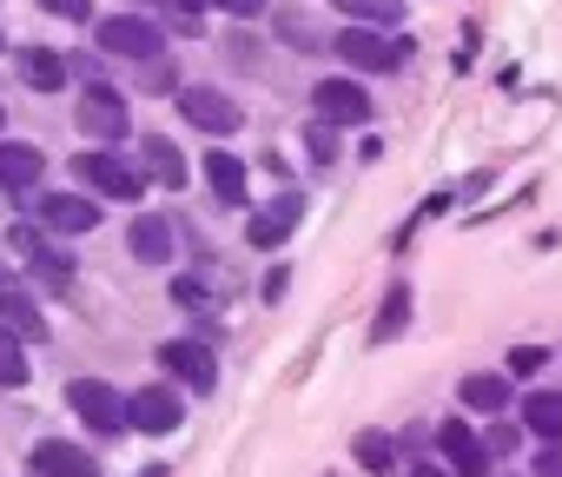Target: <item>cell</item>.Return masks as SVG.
Wrapping results in <instances>:
<instances>
[{
	"instance_id": "cell-38",
	"label": "cell",
	"mask_w": 562,
	"mask_h": 477,
	"mask_svg": "<svg viewBox=\"0 0 562 477\" xmlns=\"http://www.w3.org/2000/svg\"><path fill=\"white\" fill-rule=\"evenodd\" d=\"M139 477H166V470H139Z\"/></svg>"
},
{
	"instance_id": "cell-18",
	"label": "cell",
	"mask_w": 562,
	"mask_h": 477,
	"mask_svg": "<svg viewBox=\"0 0 562 477\" xmlns=\"http://www.w3.org/2000/svg\"><path fill=\"white\" fill-rule=\"evenodd\" d=\"M67 74H74L67 54H54V47H27V54H21V80H27L34 93H60Z\"/></svg>"
},
{
	"instance_id": "cell-32",
	"label": "cell",
	"mask_w": 562,
	"mask_h": 477,
	"mask_svg": "<svg viewBox=\"0 0 562 477\" xmlns=\"http://www.w3.org/2000/svg\"><path fill=\"white\" fill-rule=\"evenodd\" d=\"M41 8H47V14H60V21H87L93 0H41Z\"/></svg>"
},
{
	"instance_id": "cell-6",
	"label": "cell",
	"mask_w": 562,
	"mask_h": 477,
	"mask_svg": "<svg viewBox=\"0 0 562 477\" xmlns=\"http://www.w3.org/2000/svg\"><path fill=\"white\" fill-rule=\"evenodd\" d=\"M80 133H87V140H100V146L126 140V133H133V113H126V100H120L113 87H100V80H93V87L80 93Z\"/></svg>"
},
{
	"instance_id": "cell-36",
	"label": "cell",
	"mask_w": 562,
	"mask_h": 477,
	"mask_svg": "<svg viewBox=\"0 0 562 477\" xmlns=\"http://www.w3.org/2000/svg\"><path fill=\"white\" fill-rule=\"evenodd\" d=\"M411 477H450L443 464H411Z\"/></svg>"
},
{
	"instance_id": "cell-26",
	"label": "cell",
	"mask_w": 562,
	"mask_h": 477,
	"mask_svg": "<svg viewBox=\"0 0 562 477\" xmlns=\"http://www.w3.org/2000/svg\"><path fill=\"white\" fill-rule=\"evenodd\" d=\"M0 385H27V352H21V339L14 332H0Z\"/></svg>"
},
{
	"instance_id": "cell-16",
	"label": "cell",
	"mask_w": 562,
	"mask_h": 477,
	"mask_svg": "<svg viewBox=\"0 0 562 477\" xmlns=\"http://www.w3.org/2000/svg\"><path fill=\"white\" fill-rule=\"evenodd\" d=\"M205 186H212V199L218 206H245V192H251V173H245V159L238 153H205Z\"/></svg>"
},
{
	"instance_id": "cell-11",
	"label": "cell",
	"mask_w": 562,
	"mask_h": 477,
	"mask_svg": "<svg viewBox=\"0 0 562 477\" xmlns=\"http://www.w3.org/2000/svg\"><path fill=\"white\" fill-rule=\"evenodd\" d=\"M67 398H74V411H80L93 431H126V398H120L113 385H100V378H74Z\"/></svg>"
},
{
	"instance_id": "cell-29",
	"label": "cell",
	"mask_w": 562,
	"mask_h": 477,
	"mask_svg": "<svg viewBox=\"0 0 562 477\" xmlns=\"http://www.w3.org/2000/svg\"><path fill=\"white\" fill-rule=\"evenodd\" d=\"M172 299H179V306H199V312H212V292H205L199 279H179V286H172Z\"/></svg>"
},
{
	"instance_id": "cell-15",
	"label": "cell",
	"mask_w": 562,
	"mask_h": 477,
	"mask_svg": "<svg viewBox=\"0 0 562 477\" xmlns=\"http://www.w3.org/2000/svg\"><path fill=\"white\" fill-rule=\"evenodd\" d=\"M41 173H47V153H41V146H27V140H0V186H8V192H34Z\"/></svg>"
},
{
	"instance_id": "cell-22",
	"label": "cell",
	"mask_w": 562,
	"mask_h": 477,
	"mask_svg": "<svg viewBox=\"0 0 562 477\" xmlns=\"http://www.w3.org/2000/svg\"><path fill=\"white\" fill-rule=\"evenodd\" d=\"M457 398H463L470 411H503V404H509V378H503V371H470Z\"/></svg>"
},
{
	"instance_id": "cell-25",
	"label": "cell",
	"mask_w": 562,
	"mask_h": 477,
	"mask_svg": "<svg viewBox=\"0 0 562 477\" xmlns=\"http://www.w3.org/2000/svg\"><path fill=\"white\" fill-rule=\"evenodd\" d=\"M351 451H358V464H364V470H391V464H397V444H391L384 431H364Z\"/></svg>"
},
{
	"instance_id": "cell-7",
	"label": "cell",
	"mask_w": 562,
	"mask_h": 477,
	"mask_svg": "<svg viewBox=\"0 0 562 477\" xmlns=\"http://www.w3.org/2000/svg\"><path fill=\"white\" fill-rule=\"evenodd\" d=\"M179 418H186V404H179V391H166V385H139V391L126 398V431L166 437V431H179Z\"/></svg>"
},
{
	"instance_id": "cell-40",
	"label": "cell",
	"mask_w": 562,
	"mask_h": 477,
	"mask_svg": "<svg viewBox=\"0 0 562 477\" xmlns=\"http://www.w3.org/2000/svg\"><path fill=\"white\" fill-rule=\"evenodd\" d=\"M139 8H146V0H139Z\"/></svg>"
},
{
	"instance_id": "cell-17",
	"label": "cell",
	"mask_w": 562,
	"mask_h": 477,
	"mask_svg": "<svg viewBox=\"0 0 562 477\" xmlns=\"http://www.w3.org/2000/svg\"><path fill=\"white\" fill-rule=\"evenodd\" d=\"M126 246H133L139 266H166L172 259V225H166V212H139L133 232H126Z\"/></svg>"
},
{
	"instance_id": "cell-4",
	"label": "cell",
	"mask_w": 562,
	"mask_h": 477,
	"mask_svg": "<svg viewBox=\"0 0 562 477\" xmlns=\"http://www.w3.org/2000/svg\"><path fill=\"white\" fill-rule=\"evenodd\" d=\"M8 246H14V253L47 279V286H67V279H74V253H60V246H54V232H47L41 219H21V225L8 232Z\"/></svg>"
},
{
	"instance_id": "cell-19",
	"label": "cell",
	"mask_w": 562,
	"mask_h": 477,
	"mask_svg": "<svg viewBox=\"0 0 562 477\" xmlns=\"http://www.w3.org/2000/svg\"><path fill=\"white\" fill-rule=\"evenodd\" d=\"M139 159H146V179H159V186H186V153H179L172 140L146 133V140H139Z\"/></svg>"
},
{
	"instance_id": "cell-35",
	"label": "cell",
	"mask_w": 562,
	"mask_h": 477,
	"mask_svg": "<svg viewBox=\"0 0 562 477\" xmlns=\"http://www.w3.org/2000/svg\"><path fill=\"white\" fill-rule=\"evenodd\" d=\"M212 8V0H179V14H186V27H199V14Z\"/></svg>"
},
{
	"instance_id": "cell-9",
	"label": "cell",
	"mask_w": 562,
	"mask_h": 477,
	"mask_svg": "<svg viewBox=\"0 0 562 477\" xmlns=\"http://www.w3.org/2000/svg\"><path fill=\"white\" fill-rule=\"evenodd\" d=\"M159 365H166L179 385H192L199 398L218 385V358H212V345H199V339H166V345H159Z\"/></svg>"
},
{
	"instance_id": "cell-14",
	"label": "cell",
	"mask_w": 562,
	"mask_h": 477,
	"mask_svg": "<svg viewBox=\"0 0 562 477\" xmlns=\"http://www.w3.org/2000/svg\"><path fill=\"white\" fill-rule=\"evenodd\" d=\"M437 444H443V464H450L457 477H490V444H483L470 424H443Z\"/></svg>"
},
{
	"instance_id": "cell-31",
	"label": "cell",
	"mask_w": 562,
	"mask_h": 477,
	"mask_svg": "<svg viewBox=\"0 0 562 477\" xmlns=\"http://www.w3.org/2000/svg\"><path fill=\"white\" fill-rule=\"evenodd\" d=\"M212 8H225V14H238V21H258L271 0H212Z\"/></svg>"
},
{
	"instance_id": "cell-21",
	"label": "cell",
	"mask_w": 562,
	"mask_h": 477,
	"mask_svg": "<svg viewBox=\"0 0 562 477\" xmlns=\"http://www.w3.org/2000/svg\"><path fill=\"white\" fill-rule=\"evenodd\" d=\"M522 424L549 444H562V391H529L522 398Z\"/></svg>"
},
{
	"instance_id": "cell-5",
	"label": "cell",
	"mask_w": 562,
	"mask_h": 477,
	"mask_svg": "<svg viewBox=\"0 0 562 477\" xmlns=\"http://www.w3.org/2000/svg\"><path fill=\"white\" fill-rule=\"evenodd\" d=\"M179 113L199 126V133H238V120H245V107L225 93V87H179Z\"/></svg>"
},
{
	"instance_id": "cell-28",
	"label": "cell",
	"mask_w": 562,
	"mask_h": 477,
	"mask_svg": "<svg viewBox=\"0 0 562 477\" xmlns=\"http://www.w3.org/2000/svg\"><path fill=\"white\" fill-rule=\"evenodd\" d=\"M305 146L331 166V159H338V126H331V120H312V126H305Z\"/></svg>"
},
{
	"instance_id": "cell-37",
	"label": "cell",
	"mask_w": 562,
	"mask_h": 477,
	"mask_svg": "<svg viewBox=\"0 0 562 477\" xmlns=\"http://www.w3.org/2000/svg\"><path fill=\"white\" fill-rule=\"evenodd\" d=\"M0 286H14V266H8V259H0Z\"/></svg>"
},
{
	"instance_id": "cell-30",
	"label": "cell",
	"mask_w": 562,
	"mask_h": 477,
	"mask_svg": "<svg viewBox=\"0 0 562 477\" xmlns=\"http://www.w3.org/2000/svg\"><path fill=\"white\" fill-rule=\"evenodd\" d=\"M516 444H522V431H516V424H496V431H490V457H496V451H503V457H516Z\"/></svg>"
},
{
	"instance_id": "cell-39",
	"label": "cell",
	"mask_w": 562,
	"mask_h": 477,
	"mask_svg": "<svg viewBox=\"0 0 562 477\" xmlns=\"http://www.w3.org/2000/svg\"><path fill=\"white\" fill-rule=\"evenodd\" d=\"M0 126H8V107H0Z\"/></svg>"
},
{
	"instance_id": "cell-20",
	"label": "cell",
	"mask_w": 562,
	"mask_h": 477,
	"mask_svg": "<svg viewBox=\"0 0 562 477\" xmlns=\"http://www.w3.org/2000/svg\"><path fill=\"white\" fill-rule=\"evenodd\" d=\"M0 332H14V339H41V312H34V299H27V286L14 279V286H0Z\"/></svg>"
},
{
	"instance_id": "cell-23",
	"label": "cell",
	"mask_w": 562,
	"mask_h": 477,
	"mask_svg": "<svg viewBox=\"0 0 562 477\" xmlns=\"http://www.w3.org/2000/svg\"><path fill=\"white\" fill-rule=\"evenodd\" d=\"M404 325H411V292H404V286H391V299H384V312H378L371 339H378V345H391V339H397Z\"/></svg>"
},
{
	"instance_id": "cell-24",
	"label": "cell",
	"mask_w": 562,
	"mask_h": 477,
	"mask_svg": "<svg viewBox=\"0 0 562 477\" xmlns=\"http://www.w3.org/2000/svg\"><path fill=\"white\" fill-rule=\"evenodd\" d=\"M338 8L358 21V27H391L404 14V0H338Z\"/></svg>"
},
{
	"instance_id": "cell-34",
	"label": "cell",
	"mask_w": 562,
	"mask_h": 477,
	"mask_svg": "<svg viewBox=\"0 0 562 477\" xmlns=\"http://www.w3.org/2000/svg\"><path fill=\"white\" fill-rule=\"evenodd\" d=\"M542 365V352L536 345H522V352H509V371H536Z\"/></svg>"
},
{
	"instance_id": "cell-12",
	"label": "cell",
	"mask_w": 562,
	"mask_h": 477,
	"mask_svg": "<svg viewBox=\"0 0 562 477\" xmlns=\"http://www.w3.org/2000/svg\"><path fill=\"white\" fill-rule=\"evenodd\" d=\"M34 219L47 232H93L100 225V206H93V192H41Z\"/></svg>"
},
{
	"instance_id": "cell-33",
	"label": "cell",
	"mask_w": 562,
	"mask_h": 477,
	"mask_svg": "<svg viewBox=\"0 0 562 477\" xmlns=\"http://www.w3.org/2000/svg\"><path fill=\"white\" fill-rule=\"evenodd\" d=\"M536 477H562V444H549V451L536 457Z\"/></svg>"
},
{
	"instance_id": "cell-27",
	"label": "cell",
	"mask_w": 562,
	"mask_h": 477,
	"mask_svg": "<svg viewBox=\"0 0 562 477\" xmlns=\"http://www.w3.org/2000/svg\"><path fill=\"white\" fill-rule=\"evenodd\" d=\"M172 80H179V74H172V54H153V60H139V87H146V93H166Z\"/></svg>"
},
{
	"instance_id": "cell-13",
	"label": "cell",
	"mask_w": 562,
	"mask_h": 477,
	"mask_svg": "<svg viewBox=\"0 0 562 477\" xmlns=\"http://www.w3.org/2000/svg\"><path fill=\"white\" fill-rule=\"evenodd\" d=\"M27 470H34V477H100L93 457H87L80 444H67V437H41V444L27 451Z\"/></svg>"
},
{
	"instance_id": "cell-8",
	"label": "cell",
	"mask_w": 562,
	"mask_h": 477,
	"mask_svg": "<svg viewBox=\"0 0 562 477\" xmlns=\"http://www.w3.org/2000/svg\"><path fill=\"white\" fill-rule=\"evenodd\" d=\"M299 219H305V199H299V192H278L271 206H258V212L245 219V239H251L258 253H271V246H285V239L299 232Z\"/></svg>"
},
{
	"instance_id": "cell-1",
	"label": "cell",
	"mask_w": 562,
	"mask_h": 477,
	"mask_svg": "<svg viewBox=\"0 0 562 477\" xmlns=\"http://www.w3.org/2000/svg\"><path fill=\"white\" fill-rule=\"evenodd\" d=\"M331 54H338L351 74H397V67L411 60V41H384L378 27H345V34L331 41Z\"/></svg>"
},
{
	"instance_id": "cell-10",
	"label": "cell",
	"mask_w": 562,
	"mask_h": 477,
	"mask_svg": "<svg viewBox=\"0 0 562 477\" xmlns=\"http://www.w3.org/2000/svg\"><path fill=\"white\" fill-rule=\"evenodd\" d=\"M312 107H318V120H331V126H364V120H371V93H364L358 80H318V87H312Z\"/></svg>"
},
{
	"instance_id": "cell-2",
	"label": "cell",
	"mask_w": 562,
	"mask_h": 477,
	"mask_svg": "<svg viewBox=\"0 0 562 477\" xmlns=\"http://www.w3.org/2000/svg\"><path fill=\"white\" fill-rule=\"evenodd\" d=\"M100 54H113V60H153V54H166V34H159V21H146L139 8L133 14H113V21H100Z\"/></svg>"
},
{
	"instance_id": "cell-3",
	"label": "cell",
	"mask_w": 562,
	"mask_h": 477,
	"mask_svg": "<svg viewBox=\"0 0 562 477\" xmlns=\"http://www.w3.org/2000/svg\"><path fill=\"white\" fill-rule=\"evenodd\" d=\"M80 166V186L87 192H100V199H139V186H146V166H133V159H120V153H80L74 159Z\"/></svg>"
}]
</instances>
